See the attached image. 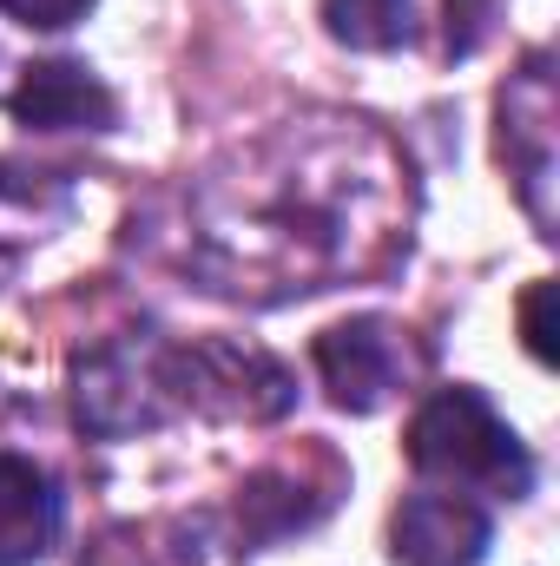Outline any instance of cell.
I'll return each mask as SVG.
<instances>
[{
    "mask_svg": "<svg viewBox=\"0 0 560 566\" xmlns=\"http://www.w3.org/2000/svg\"><path fill=\"white\" fill-rule=\"evenodd\" d=\"M409 461L422 481L462 488V494L521 501L535 488V454L495 416V402L481 389H435L409 422Z\"/></svg>",
    "mask_w": 560,
    "mask_h": 566,
    "instance_id": "obj_1",
    "label": "cell"
},
{
    "mask_svg": "<svg viewBox=\"0 0 560 566\" xmlns=\"http://www.w3.org/2000/svg\"><path fill=\"white\" fill-rule=\"evenodd\" d=\"M317 369H323V389H330L336 409L376 416L416 376V349H409L403 323H390V316H350V323H336V329L317 336Z\"/></svg>",
    "mask_w": 560,
    "mask_h": 566,
    "instance_id": "obj_2",
    "label": "cell"
},
{
    "mask_svg": "<svg viewBox=\"0 0 560 566\" xmlns=\"http://www.w3.org/2000/svg\"><path fill=\"white\" fill-rule=\"evenodd\" d=\"M396 560L403 566H475L495 541V521L462 488H416L390 521Z\"/></svg>",
    "mask_w": 560,
    "mask_h": 566,
    "instance_id": "obj_3",
    "label": "cell"
},
{
    "mask_svg": "<svg viewBox=\"0 0 560 566\" xmlns=\"http://www.w3.org/2000/svg\"><path fill=\"white\" fill-rule=\"evenodd\" d=\"M7 113L27 133H113L120 126V99L80 60H40V66H27L20 86L7 93Z\"/></svg>",
    "mask_w": 560,
    "mask_h": 566,
    "instance_id": "obj_4",
    "label": "cell"
},
{
    "mask_svg": "<svg viewBox=\"0 0 560 566\" xmlns=\"http://www.w3.org/2000/svg\"><path fill=\"white\" fill-rule=\"evenodd\" d=\"M60 541V488L40 461L0 454V566H33Z\"/></svg>",
    "mask_w": 560,
    "mask_h": 566,
    "instance_id": "obj_5",
    "label": "cell"
},
{
    "mask_svg": "<svg viewBox=\"0 0 560 566\" xmlns=\"http://www.w3.org/2000/svg\"><path fill=\"white\" fill-rule=\"evenodd\" d=\"M336 494H343V474H330V481H317L310 488V474L303 468H265V474H251L245 481V507H238V534L258 547V541H278L290 527H310V521H323L330 507H336Z\"/></svg>",
    "mask_w": 560,
    "mask_h": 566,
    "instance_id": "obj_6",
    "label": "cell"
},
{
    "mask_svg": "<svg viewBox=\"0 0 560 566\" xmlns=\"http://www.w3.org/2000/svg\"><path fill=\"white\" fill-rule=\"evenodd\" d=\"M442 13H448V53H455V60H468V53L495 33L501 0H442Z\"/></svg>",
    "mask_w": 560,
    "mask_h": 566,
    "instance_id": "obj_7",
    "label": "cell"
},
{
    "mask_svg": "<svg viewBox=\"0 0 560 566\" xmlns=\"http://www.w3.org/2000/svg\"><path fill=\"white\" fill-rule=\"evenodd\" d=\"M548 303H554V283H535L521 296V336L535 349V363H554V323H548Z\"/></svg>",
    "mask_w": 560,
    "mask_h": 566,
    "instance_id": "obj_8",
    "label": "cell"
},
{
    "mask_svg": "<svg viewBox=\"0 0 560 566\" xmlns=\"http://www.w3.org/2000/svg\"><path fill=\"white\" fill-rule=\"evenodd\" d=\"M93 0H0V13H13L20 27H73L86 20Z\"/></svg>",
    "mask_w": 560,
    "mask_h": 566,
    "instance_id": "obj_9",
    "label": "cell"
}]
</instances>
